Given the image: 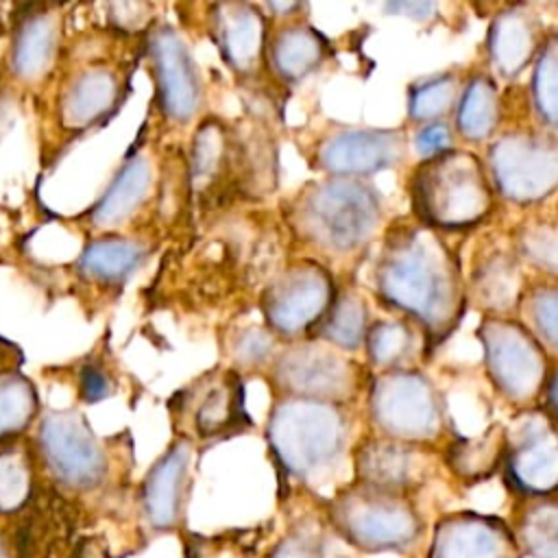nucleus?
<instances>
[{"label": "nucleus", "mask_w": 558, "mask_h": 558, "mask_svg": "<svg viewBox=\"0 0 558 558\" xmlns=\"http://www.w3.org/2000/svg\"><path fill=\"white\" fill-rule=\"evenodd\" d=\"M375 286L386 303L410 314L434 340L456 327L464 307L458 262L425 225L390 235L379 255Z\"/></svg>", "instance_id": "1"}, {"label": "nucleus", "mask_w": 558, "mask_h": 558, "mask_svg": "<svg viewBox=\"0 0 558 558\" xmlns=\"http://www.w3.org/2000/svg\"><path fill=\"white\" fill-rule=\"evenodd\" d=\"M381 220L371 185L331 177L301 190L290 207L292 229L307 244L331 255H349L366 246Z\"/></svg>", "instance_id": "2"}, {"label": "nucleus", "mask_w": 558, "mask_h": 558, "mask_svg": "<svg viewBox=\"0 0 558 558\" xmlns=\"http://www.w3.org/2000/svg\"><path fill=\"white\" fill-rule=\"evenodd\" d=\"M349 425L338 403L290 397L268 416V442L277 462L296 480L323 482L342 460Z\"/></svg>", "instance_id": "3"}, {"label": "nucleus", "mask_w": 558, "mask_h": 558, "mask_svg": "<svg viewBox=\"0 0 558 558\" xmlns=\"http://www.w3.org/2000/svg\"><path fill=\"white\" fill-rule=\"evenodd\" d=\"M410 198L425 227L462 229L484 220L493 194L482 163L464 150H442L427 157L410 181Z\"/></svg>", "instance_id": "4"}, {"label": "nucleus", "mask_w": 558, "mask_h": 558, "mask_svg": "<svg viewBox=\"0 0 558 558\" xmlns=\"http://www.w3.org/2000/svg\"><path fill=\"white\" fill-rule=\"evenodd\" d=\"M327 517L349 545L371 554L405 551L423 532L421 517L405 493L362 482L342 488L327 504Z\"/></svg>", "instance_id": "5"}, {"label": "nucleus", "mask_w": 558, "mask_h": 558, "mask_svg": "<svg viewBox=\"0 0 558 558\" xmlns=\"http://www.w3.org/2000/svg\"><path fill=\"white\" fill-rule=\"evenodd\" d=\"M35 456L52 482L65 490H96L109 475L107 449L78 412L65 410L44 416L35 438Z\"/></svg>", "instance_id": "6"}, {"label": "nucleus", "mask_w": 558, "mask_h": 558, "mask_svg": "<svg viewBox=\"0 0 558 558\" xmlns=\"http://www.w3.org/2000/svg\"><path fill=\"white\" fill-rule=\"evenodd\" d=\"M373 423L392 440L425 442L442 429V410L432 381L405 368L381 373L371 388Z\"/></svg>", "instance_id": "7"}, {"label": "nucleus", "mask_w": 558, "mask_h": 558, "mask_svg": "<svg viewBox=\"0 0 558 558\" xmlns=\"http://www.w3.org/2000/svg\"><path fill=\"white\" fill-rule=\"evenodd\" d=\"M477 336L484 347L486 371L499 392L510 401L536 397L547 377V362L534 333L512 320L486 318Z\"/></svg>", "instance_id": "8"}, {"label": "nucleus", "mask_w": 558, "mask_h": 558, "mask_svg": "<svg viewBox=\"0 0 558 558\" xmlns=\"http://www.w3.org/2000/svg\"><path fill=\"white\" fill-rule=\"evenodd\" d=\"M333 296V281L323 266L296 262L270 281L262 296V310L272 331L296 336L323 320Z\"/></svg>", "instance_id": "9"}, {"label": "nucleus", "mask_w": 558, "mask_h": 558, "mask_svg": "<svg viewBox=\"0 0 558 558\" xmlns=\"http://www.w3.org/2000/svg\"><path fill=\"white\" fill-rule=\"evenodd\" d=\"M490 170L510 201H541L558 187V144L534 135H506L490 148Z\"/></svg>", "instance_id": "10"}, {"label": "nucleus", "mask_w": 558, "mask_h": 558, "mask_svg": "<svg viewBox=\"0 0 558 558\" xmlns=\"http://www.w3.org/2000/svg\"><path fill=\"white\" fill-rule=\"evenodd\" d=\"M506 466L517 490L547 497L558 488V423L551 414L527 412L506 432Z\"/></svg>", "instance_id": "11"}, {"label": "nucleus", "mask_w": 558, "mask_h": 558, "mask_svg": "<svg viewBox=\"0 0 558 558\" xmlns=\"http://www.w3.org/2000/svg\"><path fill=\"white\" fill-rule=\"evenodd\" d=\"M275 381L281 390L301 399H344L353 390L355 371L336 349L307 342L288 349L275 364Z\"/></svg>", "instance_id": "12"}, {"label": "nucleus", "mask_w": 558, "mask_h": 558, "mask_svg": "<svg viewBox=\"0 0 558 558\" xmlns=\"http://www.w3.org/2000/svg\"><path fill=\"white\" fill-rule=\"evenodd\" d=\"M148 52L163 113L174 122H190L201 107L203 92L185 41L170 26H161L150 35Z\"/></svg>", "instance_id": "13"}, {"label": "nucleus", "mask_w": 558, "mask_h": 558, "mask_svg": "<svg viewBox=\"0 0 558 558\" xmlns=\"http://www.w3.org/2000/svg\"><path fill=\"white\" fill-rule=\"evenodd\" d=\"M192 466V442L174 440L148 469L140 488L142 514L153 532H172L181 525Z\"/></svg>", "instance_id": "14"}, {"label": "nucleus", "mask_w": 558, "mask_h": 558, "mask_svg": "<svg viewBox=\"0 0 558 558\" xmlns=\"http://www.w3.org/2000/svg\"><path fill=\"white\" fill-rule=\"evenodd\" d=\"M405 140L390 129H342L318 146V163L333 177L357 179L397 166L403 159Z\"/></svg>", "instance_id": "15"}, {"label": "nucleus", "mask_w": 558, "mask_h": 558, "mask_svg": "<svg viewBox=\"0 0 558 558\" xmlns=\"http://www.w3.org/2000/svg\"><path fill=\"white\" fill-rule=\"evenodd\" d=\"M512 527L488 514L456 512L438 521L427 558H521Z\"/></svg>", "instance_id": "16"}, {"label": "nucleus", "mask_w": 558, "mask_h": 558, "mask_svg": "<svg viewBox=\"0 0 558 558\" xmlns=\"http://www.w3.org/2000/svg\"><path fill=\"white\" fill-rule=\"evenodd\" d=\"M174 405L179 416L190 421L192 432L201 438L225 436L246 418L242 384L233 371L205 375L185 388Z\"/></svg>", "instance_id": "17"}, {"label": "nucleus", "mask_w": 558, "mask_h": 558, "mask_svg": "<svg viewBox=\"0 0 558 558\" xmlns=\"http://www.w3.org/2000/svg\"><path fill=\"white\" fill-rule=\"evenodd\" d=\"M122 100L120 74L105 65L78 70L59 100V118L65 129L83 131L107 120Z\"/></svg>", "instance_id": "18"}, {"label": "nucleus", "mask_w": 558, "mask_h": 558, "mask_svg": "<svg viewBox=\"0 0 558 558\" xmlns=\"http://www.w3.org/2000/svg\"><path fill=\"white\" fill-rule=\"evenodd\" d=\"M59 17L50 7H31L20 13L11 41V70L22 81H39L54 63Z\"/></svg>", "instance_id": "19"}, {"label": "nucleus", "mask_w": 558, "mask_h": 558, "mask_svg": "<svg viewBox=\"0 0 558 558\" xmlns=\"http://www.w3.org/2000/svg\"><path fill=\"white\" fill-rule=\"evenodd\" d=\"M214 37L233 72H255L264 52V20L251 4L227 2L214 11Z\"/></svg>", "instance_id": "20"}, {"label": "nucleus", "mask_w": 558, "mask_h": 558, "mask_svg": "<svg viewBox=\"0 0 558 558\" xmlns=\"http://www.w3.org/2000/svg\"><path fill=\"white\" fill-rule=\"evenodd\" d=\"M416 451L408 442L392 438L364 440L355 451L357 482L405 493L418 477Z\"/></svg>", "instance_id": "21"}, {"label": "nucleus", "mask_w": 558, "mask_h": 558, "mask_svg": "<svg viewBox=\"0 0 558 558\" xmlns=\"http://www.w3.org/2000/svg\"><path fill=\"white\" fill-rule=\"evenodd\" d=\"M153 185V168L146 155L129 157L102 198L92 207L89 220L98 229H116L146 201Z\"/></svg>", "instance_id": "22"}, {"label": "nucleus", "mask_w": 558, "mask_h": 558, "mask_svg": "<svg viewBox=\"0 0 558 558\" xmlns=\"http://www.w3.org/2000/svg\"><path fill=\"white\" fill-rule=\"evenodd\" d=\"M536 33L534 20L519 9L497 15L488 31V54L493 65L504 76L519 74L536 52Z\"/></svg>", "instance_id": "23"}, {"label": "nucleus", "mask_w": 558, "mask_h": 558, "mask_svg": "<svg viewBox=\"0 0 558 558\" xmlns=\"http://www.w3.org/2000/svg\"><path fill=\"white\" fill-rule=\"evenodd\" d=\"M35 462L33 447L22 440L0 445V517L24 512L35 497Z\"/></svg>", "instance_id": "24"}, {"label": "nucleus", "mask_w": 558, "mask_h": 558, "mask_svg": "<svg viewBox=\"0 0 558 558\" xmlns=\"http://www.w3.org/2000/svg\"><path fill=\"white\" fill-rule=\"evenodd\" d=\"M144 257L146 251L140 242L105 238L92 242L83 251V255L78 257V270L89 281H98L102 286H118L137 270Z\"/></svg>", "instance_id": "25"}, {"label": "nucleus", "mask_w": 558, "mask_h": 558, "mask_svg": "<svg viewBox=\"0 0 558 558\" xmlns=\"http://www.w3.org/2000/svg\"><path fill=\"white\" fill-rule=\"evenodd\" d=\"M512 532L521 554L532 558H558V499L530 497L519 510Z\"/></svg>", "instance_id": "26"}, {"label": "nucleus", "mask_w": 558, "mask_h": 558, "mask_svg": "<svg viewBox=\"0 0 558 558\" xmlns=\"http://www.w3.org/2000/svg\"><path fill=\"white\" fill-rule=\"evenodd\" d=\"M325 52L327 41L310 26H288L270 44L272 68L286 81H296L312 72Z\"/></svg>", "instance_id": "27"}, {"label": "nucleus", "mask_w": 558, "mask_h": 558, "mask_svg": "<svg viewBox=\"0 0 558 558\" xmlns=\"http://www.w3.org/2000/svg\"><path fill=\"white\" fill-rule=\"evenodd\" d=\"M506 453V432L488 429L477 438H458L447 449L449 469L466 480L477 482L495 473Z\"/></svg>", "instance_id": "28"}, {"label": "nucleus", "mask_w": 558, "mask_h": 558, "mask_svg": "<svg viewBox=\"0 0 558 558\" xmlns=\"http://www.w3.org/2000/svg\"><path fill=\"white\" fill-rule=\"evenodd\" d=\"M37 390L17 371L0 373V445L20 438L37 416Z\"/></svg>", "instance_id": "29"}, {"label": "nucleus", "mask_w": 558, "mask_h": 558, "mask_svg": "<svg viewBox=\"0 0 558 558\" xmlns=\"http://www.w3.org/2000/svg\"><path fill=\"white\" fill-rule=\"evenodd\" d=\"M497 118H499V100H497L495 83L486 76H475L464 87V94L460 96V102H458V113H456L458 131L466 140L480 142L495 131Z\"/></svg>", "instance_id": "30"}, {"label": "nucleus", "mask_w": 558, "mask_h": 558, "mask_svg": "<svg viewBox=\"0 0 558 558\" xmlns=\"http://www.w3.org/2000/svg\"><path fill=\"white\" fill-rule=\"evenodd\" d=\"M320 333L333 344L347 351L357 349L366 338V307L364 301L353 292L333 296L327 314L320 323Z\"/></svg>", "instance_id": "31"}, {"label": "nucleus", "mask_w": 558, "mask_h": 558, "mask_svg": "<svg viewBox=\"0 0 558 558\" xmlns=\"http://www.w3.org/2000/svg\"><path fill=\"white\" fill-rule=\"evenodd\" d=\"M229 155L227 133L218 122H205L192 142V183L203 190L211 185L225 168Z\"/></svg>", "instance_id": "32"}, {"label": "nucleus", "mask_w": 558, "mask_h": 558, "mask_svg": "<svg viewBox=\"0 0 558 558\" xmlns=\"http://www.w3.org/2000/svg\"><path fill=\"white\" fill-rule=\"evenodd\" d=\"M458 96V81L453 74H436L414 83L408 92V113L418 122H436L447 113Z\"/></svg>", "instance_id": "33"}, {"label": "nucleus", "mask_w": 558, "mask_h": 558, "mask_svg": "<svg viewBox=\"0 0 558 558\" xmlns=\"http://www.w3.org/2000/svg\"><path fill=\"white\" fill-rule=\"evenodd\" d=\"M368 357L377 366H397L412 349V329L399 320H379L366 331Z\"/></svg>", "instance_id": "34"}, {"label": "nucleus", "mask_w": 558, "mask_h": 558, "mask_svg": "<svg viewBox=\"0 0 558 558\" xmlns=\"http://www.w3.org/2000/svg\"><path fill=\"white\" fill-rule=\"evenodd\" d=\"M532 92L541 116L558 124V37H554L536 59Z\"/></svg>", "instance_id": "35"}, {"label": "nucleus", "mask_w": 558, "mask_h": 558, "mask_svg": "<svg viewBox=\"0 0 558 558\" xmlns=\"http://www.w3.org/2000/svg\"><path fill=\"white\" fill-rule=\"evenodd\" d=\"M517 268L510 259L497 255L482 270L477 279V292L482 301L495 310L508 307L517 296Z\"/></svg>", "instance_id": "36"}, {"label": "nucleus", "mask_w": 558, "mask_h": 558, "mask_svg": "<svg viewBox=\"0 0 558 558\" xmlns=\"http://www.w3.org/2000/svg\"><path fill=\"white\" fill-rule=\"evenodd\" d=\"M527 316L534 338H541L549 349L558 351V288H538L527 299Z\"/></svg>", "instance_id": "37"}, {"label": "nucleus", "mask_w": 558, "mask_h": 558, "mask_svg": "<svg viewBox=\"0 0 558 558\" xmlns=\"http://www.w3.org/2000/svg\"><path fill=\"white\" fill-rule=\"evenodd\" d=\"M523 251L541 268L558 275V231L545 227H532L525 231Z\"/></svg>", "instance_id": "38"}, {"label": "nucleus", "mask_w": 558, "mask_h": 558, "mask_svg": "<svg viewBox=\"0 0 558 558\" xmlns=\"http://www.w3.org/2000/svg\"><path fill=\"white\" fill-rule=\"evenodd\" d=\"M268 558H323V545L312 532L294 530L275 545Z\"/></svg>", "instance_id": "39"}, {"label": "nucleus", "mask_w": 558, "mask_h": 558, "mask_svg": "<svg viewBox=\"0 0 558 558\" xmlns=\"http://www.w3.org/2000/svg\"><path fill=\"white\" fill-rule=\"evenodd\" d=\"M272 349V338L264 329H246L235 340V360L242 364L262 362Z\"/></svg>", "instance_id": "40"}, {"label": "nucleus", "mask_w": 558, "mask_h": 558, "mask_svg": "<svg viewBox=\"0 0 558 558\" xmlns=\"http://www.w3.org/2000/svg\"><path fill=\"white\" fill-rule=\"evenodd\" d=\"M449 140H451V133H449L447 124L429 122L416 133L414 146L427 159V157H434L442 150H449Z\"/></svg>", "instance_id": "41"}, {"label": "nucleus", "mask_w": 558, "mask_h": 558, "mask_svg": "<svg viewBox=\"0 0 558 558\" xmlns=\"http://www.w3.org/2000/svg\"><path fill=\"white\" fill-rule=\"evenodd\" d=\"M78 390L87 403H96L111 395V379L96 364H87L78 375Z\"/></svg>", "instance_id": "42"}, {"label": "nucleus", "mask_w": 558, "mask_h": 558, "mask_svg": "<svg viewBox=\"0 0 558 558\" xmlns=\"http://www.w3.org/2000/svg\"><path fill=\"white\" fill-rule=\"evenodd\" d=\"M386 9L390 13H401L412 20H427L434 15L436 4L434 2H390Z\"/></svg>", "instance_id": "43"}, {"label": "nucleus", "mask_w": 558, "mask_h": 558, "mask_svg": "<svg viewBox=\"0 0 558 558\" xmlns=\"http://www.w3.org/2000/svg\"><path fill=\"white\" fill-rule=\"evenodd\" d=\"M70 558H111V556L107 551V545L100 538L89 536L74 545V549L70 551Z\"/></svg>", "instance_id": "44"}, {"label": "nucleus", "mask_w": 558, "mask_h": 558, "mask_svg": "<svg viewBox=\"0 0 558 558\" xmlns=\"http://www.w3.org/2000/svg\"><path fill=\"white\" fill-rule=\"evenodd\" d=\"M547 399L551 408V418L558 423V371L547 381Z\"/></svg>", "instance_id": "45"}, {"label": "nucleus", "mask_w": 558, "mask_h": 558, "mask_svg": "<svg viewBox=\"0 0 558 558\" xmlns=\"http://www.w3.org/2000/svg\"><path fill=\"white\" fill-rule=\"evenodd\" d=\"M17 355V349L13 344H9L4 338H0V362H9Z\"/></svg>", "instance_id": "46"}, {"label": "nucleus", "mask_w": 558, "mask_h": 558, "mask_svg": "<svg viewBox=\"0 0 558 558\" xmlns=\"http://www.w3.org/2000/svg\"><path fill=\"white\" fill-rule=\"evenodd\" d=\"M0 558H13V549L2 532H0Z\"/></svg>", "instance_id": "47"}]
</instances>
